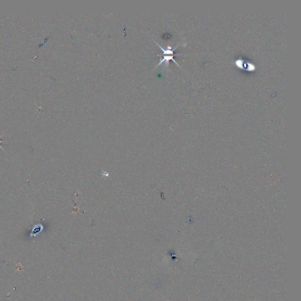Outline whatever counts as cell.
Returning <instances> with one entry per match:
<instances>
[{"instance_id": "6da1fadb", "label": "cell", "mask_w": 301, "mask_h": 301, "mask_svg": "<svg viewBox=\"0 0 301 301\" xmlns=\"http://www.w3.org/2000/svg\"><path fill=\"white\" fill-rule=\"evenodd\" d=\"M182 55V54H175V55H164V58L160 60V62L158 64V65L156 67H156H158L160 64H162V62H165L166 65H167V64H168V62H169V61L170 60H172V61H174V62H175V64H177V65L179 67H180V68H181V67L179 65V64L177 63V61H175V60L174 59V56L175 55Z\"/></svg>"}, {"instance_id": "7a4b0ae2", "label": "cell", "mask_w": 301, "mask_h": 301, "mask_svg": "<svg viewBox=\"0 0 301 301\" xmlns=\"http://www.w3.org/2000/svg\"><path fill=\"white\" fill-rule=\"evenodd\" d=\"M255 67L253 65L251 64H248V70L249 71H253V70H255Z\"/></svg>"}, {"instance_id": "3957f363", "label": "cell", "mask_w": 301, "mask_h": 301, "mask_svg": "<svg viewBox=\"0 0 301 301\" xmlns=\"http://www.w3.org/2000/svg\"><path fill=\"white\" fill-rule=\"evenodd\" d=\"M2 137V135H1V136L0 137V148H1V149H2V150H4V151H5V150H4V148H2V147H1V143H4V142H5L4 141H1V137Z\"/></svg>"}]
</instances>
